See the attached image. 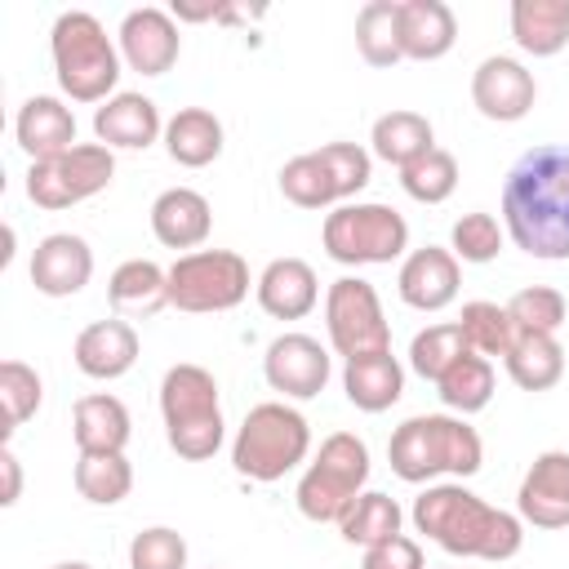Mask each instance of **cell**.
<instances>
[{
    "label": "cell",
    "mask_w": 569,
    "mask_h": 569,
    "mask_svg": "<svg viewBox=\"0 0 569 569\" xmlns=\"http://www.w3.org/2000/svg\"><path fill=\"white\" fill-rule=\"evenodd\" d=\"M93 133L111 151H147L156 138H164L160 107L147 93H116L93 111Z\"/></svg>",
    "instance_id": "19"
},
{
    "label": "cell",
    "mask_w": 569,
    "mask_h": 569,
    "mask_svg": "<svg viewBox=\"0 0 569 569\" xmlns=\"http://www.w3.org/2000/svg\"><path fill=\"white\" fill-rule=\"evenodd\" d=\"M511 40L533 58H556L569 44V0H516Z\"/></svg>",
    "instance_id": "28"
},
{
    "label": "cell",
    "mask_w": 569,
    "mask_h": 569,
    "mask_svg": "<svg viewBox=\"0 0 569 569\" xmlns=\"http://www.w3.org/2000/svg\"><path fill=\"white\" fill-rule=\"evenodd\" d=\"M502 365L520 391H551L565 378V347L556 342V333H516Z\"/></svg>",
    "instance_id": "29"
},
{
    "label": "cell",
    "mask_w": 569,
    "mask_h": 569,
    "mask_svg": "<svg viewBox=\"0 0 569 569\" xmlns=\"http://www.w3.org/2000/svg\"><path fill=\"white\" fill-rule=\"evenodd\" d=\"M320 156H325V164H329V173H333V182H338L342 204H347L356 191L369 187V178H373V156H369L360 142H325Z\"/></svg>",
    "instance_id": "43"
},
{
    "label": "cell",
    "mask_w": 569,
    "mask_h": 569,
    "mask_svg": "<svg viewBox=\"0 0 569 569\" xmlns=\"http://www.w3.org/2000/svg\"><path fill=\"white\" fill-rule=\"evenodd\" d=\"M53 569H93V565H84V560H62V565H53Z\"/></svg>",
    "instance_id": "47"
},
{
    "label": "cell",
    "mask_w": 569,
    "mask_h": 569,
    "mask_svg": "<svg viewBox=\"0 0 569 569\" xmlns=\"http://www.w3.org/2000/svg\"><path fill=\"white\" fill-rule=\"evenodd\" d=\"M49 53H53V71H58V89L71 102H107L116 98L120 84V44H111V36L102 31V22L84 9H67L58 13L53 31H49Z\"/></svg>",
    "instance_id": "5"
},
{
    "label": "cell",
    "mask_w": 569,
    "mask_h": 569,
    "mask_svg": "<svg viewBox=\"0 0 569 569\" xmlns=\"http://www.w3.org/2000/svg\"><path fill=\"white\" fill-rule=\"evenodd\" d=\"M307 453H311V422L284 400L253 405L231 440V467L258 485L284 480L293 467L307 462Z\"/></svg>",
    "instance_id": "6"
},
{
    "label": "cell",
    "mask_w": 569,
    "mask_h": 569,
    "mask_svg": "<svg viewBox=\"0 0 569 569\" xmlns=\"http://www.w3.org/2000/svg\"><path fill=\"white\" fill-rule=\"evenodd\" d=\"M458 18L445 0H400V49L413 62H436L453 49Z\"/></svg>",
    "instance_id": "25"
},
{
    "label": "cell",
    "mask_w": 569,
    "mask_h": 569,
    "mask_svg": "<svg viewBox=\"0 0 569 569\" xmlns=\"http://www.w3.org/2000/svg\"><path fill=\"white\" fill-rule=\"evenodd\" d=\"M164 151L182 169H204L222 156V120L204 107H182L164 120Z\"/></svg>",
    "instance_id": "27"
},
{
    "label": "cell",
    "mask_w": 569,
    "mask_h": 569,
    "mask_svg": "<svg viewBox=\"0 0 569 569\" xmlns=\"http://www.w3.org/2000/svg\"><path fill=\"white\" fill-rule=\"evenodd\" d=\"M76 489L93 507H116L133 489V467L124 453H80L76 458Z\"/></svg>",
    "instance_id": "35"
},
{
    "label": "cell",
    "mask_w": 569,
    "mask_h": 569,
    "mask_svg": "<svg viewBox=\"0 0 569 569\" xmlns=\"http://www.w3.org/2000/svg\"><path fill=\"white\" fill-rule=\"evenodd\" d=\"M160 418H164V436L169 449L187 462H204L222 449L227 440V422H222V405H218V378L204 365H169L160 378Z\"/></svg>",
    "instance_id": "4"
},
{
    "label": "cell",
    "mask_w": 569,
    "mask_h": 569,
    "mask_svg": "<svg viewBox=\"0 0 569 569\" xmlns=\"http://www.w3.org/2000/svg\"><path fill=\"white\" fill-rule=\"evenodd\" d=\"M0 471H4V489H0V507H13L18 493H22V467H18V453L4 445L0 449Z\"/></svg>",
    "instance_id": "45"
},
{
    "label": "cell",
    "mask_w": 569,
    "mask_h": 569,
    "mask_svg": "<svg viewBox=\"0 0 569 569\" xmlns=\"http://www.w3.org/2000/svg\"><path fill=\"white\" fill-rule=\"evenodd\" d=\"M502 244H507V227L485 209L462 213L449 231V253L458 262H493L502 253Z\"/></svg>",
    "instance_id": "41"
},
{
    "label": "cell",
    "mask_w": 569,
    "mask_h": 569,
    "mask_svg": "<svg viewBox=\"0 0 569 569\" xmlns=\"http://www.w3.org/2000/svg\"><path fill=\"white\" fill-rule=\"evenodd\" d=\"M373 462H369V445L351 431H333L320 440V453L307 462L293 502L311 525H338L347 516V507L365 493Z\"/></svg>",
    "instance_id": "7"
},
{
    "label": "cell",
    "mask_w": 569,
    "mask_h": 569,
    "mask_svg": "<svg viewBox=\"0 0 569 569\" xmlns=\"http://www.w3.org/2000/svg\"><path fill=\"white\" fill-rule=\"evenodd\" d=\"M458 284H462V267L440 244H422V249L405 253L400 276H396L400 302L413 311H445L458 298Z\"/></svg>",
    "instance_id": "16"
},
{
    "label": "cell",
    "mask_w": 569,
    "mask_h": 569,
    "mask_svg": "<svg viewBox=\"0 0 569 569\" xmlns=\"http://www.w3.org/2000/svg\"><path fill=\"white\" fill-rule=\"evenodd\" d=\"M222 4H187V0H173V22H204V18H218Z\"/></svg>",
    "instance_id": "46"
},
{
    "label": "cell",
    "mask_w": 569,
    "mask_h": 569,
    "mask_svg": "<svg viewBox=\"0 0 569 569\" xmlns=\"http://www.w3.org/2000/svg\"><path fill=\"white\" fill-rule=\"evenodd\" d=\"M107 302L120 320H147L169 307V271L151 258H129L107 280Z\"/></svg>",
    "instance_id": "24"
},
{
    "label": "cell",
    "mask_w": 569,
    "mask_h": 569,
    "mask_svg": "<svg viewBox=\"0 0 569 569\" xmlns=\"http://www.w3.org/2000/svg\"><path fill=\"white\" fill-rule=\"evenodd\" d=\"M93 276V249L84 236L53 231L31 249V284L44 298H71Z\"/></svg>",
    "instance_id": "17"
},
{
    "label": "cell",
    "mask_w": 569,
    "mask_h": 569,
    "mask_svg": "<svg viewBox=\"0 0 569 569\" xmlns=\"http://www.w3.org/2000/svg\"><path fill=\"white\" fill-rule=\"evenodd\" d=\"M129 569H187V538L169 525H151L129 542Z\"/></svg>",
    "instance_id": "42"
},
{
    "label": "cell",
    "mask_w": 569,
    "mask_h": 569,
    "mask_svg": "<svg viewBox=\"0 0 569 569\" xmlns=\"http://www.w3.org/2000/svg\"><path fill=\"white\" fill-rule=\"evenodd\" d=\"M213 231V209L196 187H169L151 200V236L164 249H200Z\"/></svg>",
    "instance_id": "22"
},
{
    "label": "cell",
    "mask_w": 569,
    "mask_h": 569,
    "mask_svg": "<svg viewBox=\"0 0 569 569\" xmlns=\"http://www.w3.org/2000/svg\"><path fill=\"white\" fill-rule=\"evenodd\" d=\"M329 373H333V360H329V351L311 333H280V338H271V347L262 356V378L284 400L320 396Z\"/></svg>",
    "instance_id": "12"
},
{
    "label": "cell",
    "mask_w": 569,
    "mask_h": 569,
    "mask_svg": "<svg viewBox=\"0 0 569 569\" xmlns=\"http://www.w3.org/2000/svg\"><path fill=\"white\" fill-rule=\"evenodd\" d=\"M516 516L533 529H569V453L547 449L516 489Z\"/></svg>",
    "instance_id": "14"
},
{
    "label": "cell",
    "mask_w": 569,
    "mask_h": 569,
    "mask_svg": "<svg viewBox=\"0 0 569 569\" xmlns=\"http://www.w3.org/2000/svg\"><path fill=\"white\" fill-rule=\"evenodd\" d=\"M249 262L236 249H196L178 253L169 267V307L187 316H213L231 311L249 298Z\"/></svg>",
    "instance_id": "9"
},
{
    "label": "cell",
    "mask_w": 569,
    "mask_h": 569,
    "mask_svg": "<svg viewBox=\"0 0 569 569\" xmlns=\"http://www.w3.org/2000/svg\"><path fill=\"white\" fill-rule=\"evenodd\" d=\"M458 329L467 333L471 351H476V356H485V360H493V356H507V351H511V342H516V333H520V329L511 325L507 307H498V302H485V298H476V302H462Z\"/></svg>",
    "instance_id": "37"
},
{
    "label": "cell",
    "mask_w": 569,
    "mask_h": 569,
    "mask_svg": "<svg viewBox=\"0 0 569 569\" xmlns=\"http://www.w3.org/2000/svg\"><path fill=\"white\" fill-rule=\"evenodd\" d=\"M538 98V84H533V71L507 53H493L485 58L476 71H471V102L485 120H498V124H511V120H525L529 107Z\"/></svg>",
    "instance_id": "13"
},
{
    "label": "cell",
    "mask_w": 569,
    "mask_h": 569,
    "mask_svg": "<svg viewBox=\"0 0 569 569\" xmlns=\"http://www.w3.org/2000/svg\"><path fill=\"white\" fill-rule=\"evenodd\" d=\"M400 525H405L400 502H396L391 493H378V489H365V493L347 507V516L338 520V529H342V538H347L351 547H378V542L396 538Z\"/></svg>",
    "instance_id": "32"
},
{
    "label": "cell",
    "mask_w": 569,
    "mask_h": 569,
    "mask_svg": "<svg viewBox=\"0 0 569 569\" xmlns=\"http://www.w3.org/2000/svg\"><path fill=\"white\" fill-rule=\"evenodd\" d=\"M507 316L520 333H556L569 316V302L551 284H529V289H516L507 298Z\"/></svg>",
    "instance_id": "40"
},
{
    "label": "cell",
    "mask_w": 569,
    "mask_h": 569,
    "mask_svg": "<svg viewBox=\"0 0 569 569\" xmlns=\"http://www.w3.org/2000/svg\"><path fill=\"white\" fill-rule=\"evenodd\" d=\"M409 520L440 551L462 556V560H489V565H498V560H511L525 547V520L516 511L489 507L462 480L427 485L413 498Z\"/></svg>",
    "instance_id": "2"
},
{
    "label": "cell",
    "mask_w": 569,
    "mask_h": 569,
    "mask_svg": "<svg viewBox=\"0 0 569 569\" xmlns=\"http://www.w3.org/2000/svg\"><path fill=\"white\" fill-rule=\"evenodd\" d=\"M400 187L418 204H445L453 196V187H458V160L445 147H431L422 160L400 169Z\"/></svg>",
    "instance_id": "39"
},
{
    "label": "cell",
    "mask_w": 569,
    "mask_h": 569,
    "mask_svg": "<svg viewBox=\"0 0 569 569\" xmlns=\"http://www.w3.org/2000/svg\"><path fill=\"white\" fill-rule=\"evenodd\" d=\"M436 396L449 413L467 418V413H480L489 400H493V360L467 351L440 382H436Z\"/></svg>",
    "instance_id": "33"
},
{
    "label": "cell",
    "mask_w": 569,
    "mask_h": 569,
    "mask_svg": "<svg viewBox=\"0 0 569 569\" xmlns=\"http://www.w3.org/2000/svg\"><path fill=\"white\" fill-rule=\"evenodd\" d=\"M467 351H471V342H467V333L458 329V320H449V325H427V329L413 333V342H409V369H413L418 378H427V382H440Z\"/></svg>",
    "instance_id": "36"
},
{
    "label": "cell",
    "mask_w": 569,
    "mask_h": 569,
    "mask_svg": "<svg viewBox=\"0 0 569 569\" xmlns=\"http://www.w3.org/2000/svg\"><path fill=\"white\" fill-rule=\"evenodd\" d=\"M502 227L529 258H569V147H529L507 169Z\"/></svg>",
    "instance_id": "1"
},
{
    "label": "cell",
    "mask_w": 569,
    "mask_h": 569,
    "mask_svg": "<svg viewBox=\"0 0 569 569\" xmlns=\"http://www.w3.org/2000/svg\"><path fill=\"white\" fill-rule=\"evenodd\" d=\"M40 400H44V382H40V373H36L31 365H22V360H4V365H0L4 445H9V436H13L27 418H36V413H40Z\"/></svg>",
    "instance_id": "38"
},
{
    "label": "cell",
    "mask_w": 569,
    "mask_h": 569,
    "mask_svg": "<svg viewBox=\"0 0 569 569\" xmlns=\"http://www.w3.org/2000/svg\"><path fill=\"white\" fill-rule=\"evenodd\" d=\"M369 142H373V156L378 160H387L396 169H409L413 160H422L436 147V129L418 111H387V116L373 120Z\"/></svg>",
    "instance_id": "30"
},
{
    "label": "cell",
    "mask_w": 569,
    "mask_h": 569,
    "mask_svg": "<svg viewBox=\"0 0 569 569\" xmlns=\"http://www.w3.org/2000/svg\"><path fill=\"white\" fill-rule=\"evenodd\" d=\"M342 391L360 413H382L405 396V365L391 351L356 356L342 365Z\"/></svg>",
    "instance_id": "26"
},
{
    "label": "cell",
    "mask_w": 569,
    "mask_h": 569,
    "mask_svg": "<svg viewBox=\"0 0 569 569\" xmlns=\"http://www.w3.org/2000/svg\"><path fill=\"white\" fill-rule=\"evenodd\" d=\"M387 462L409 485H431L440 476H476L485 467L480 431L458 413H413L387 440Z\"/></svg>",
    "instance_id": "3"
},
{
    "label": "cell",
    "mask_w": 569,
    "mask_h": 569,
    "mask_svg": "<svg viewBox=\"0 0 569 569\" xmlns=\"http://www.w3.org/2000/svg\"><path fill=\"white\" fill-rule=\"evenodd\" d=\"M116 178V151L102 142H76L71 151L53 156V160H36L27 169V200L58 213L71 209L98 191H107Z\"/></svg>",
    "instance_id": "10"
},
{
    "label": "cell",
    "mask_w": 569,
    "mask_h": 569,
    "mask_svg": "<svg viewBox=\"0 0 569 569\" xmlns=\"http://www.w3.org/2000/svg\"><path fill=\"white\" fill-rule=\"evenodd\" d=\"M356 49L369 67H396L400 49V0H369L356 13Z\"/></svg>",
    "instance_id": "31"
},
{
    "label": "cell",
    "mask_w": 569,
    "mask_h": 569,
    "mask_svg": "<svg viewBox=\"0 0 569 569\" xmlns=\"http://www.w3.org/2000/svg\"><path fill=\"white\" fill-rule=\"evenodd\" d=\"M13 138H18V147L31 156V164H36V160H53V156H62V151L76 147V116H71V107H67L62 98L36 93V98H27V102L18 107Z\"/></svg>",
    "instance_id": "21"
},
{
    "label": "cell",
    "mask_w": 569,
    "mask_h": 569,
    "mask_svg": "<svg viewBox=\"0 0 569 569\" xmlns=\"http://www.w3.org/2000/svg\"><path fill=\"white\" fill-rule=\"evenodd\" d=\"M253 293L271 320H302L320 302V280L302 258H271L253 280Z\"/></svg>",
    "instance_id": "20"
},
{
    "label": "cell",
    "mask_w": 569,
    "mask_h": 569,
    "mask_svg": "<svg viewBox=\"0 0 569 569\" xmlns=\"http://www.w3.org/2000/svg\"><path fill=\"white\" fill-rule=\"evenodd\" d=\"M360 569H427V556L409 533H396L378 547H365Z\"/></svg>",
    "instance_id": "44"
},
{
    "label": "cell",
    "mask_w": 569,
    "mask_h": 569,
    "mask_svg": "<svg viewBox=\"0 0 569 569\" xmlns=\"http://www.w3.org/2000/svg\"><path fill=\"white\" fill-rule=\"evenodd\" d=\"M280 191L298 209H329V204L338 209L342 204L338 182H333V173H329V164H325L320 151H302V156L284 160L280 164Z\"/></svg>",
    "instance_id": "34"
},
{
    "label": "cell",
    "mask_w": 569,
    "mask_h": 569,
    "mask_svg": "<svg viewBox=\"0 0 569 569\" xmlns=\"http://www.w3.org/2000/svg\"><path fill=\"white\" fill-rule=\"evenodd\" d=\"M76 369L84 378H98V382H111V378H124L133 365H138V329L120 316L111 320H93L76 333Z\"/></svg>",
    "instance_id": "18"
},
{
    "label": "cell",
    "mask_w": 569,
    "mask_h": 569,
    "mask_svg": "<svg viewBox=\"0 0 569 569\" xmlns=\"http://www.w3.org/2000/svg\"><path fill=\"white\" fill-rule=\"evenodd\" d=\"M182 53V36H178V22L173 13L156 9V4H142V9H129L124 22H120V58L129 71L138 76H164Z\"/></svg>",
    "instance_id": "15"
},
{
    "label": "cell",
    "mask_w": 569,
    "mask_h": 569,
    "mask_svg": "<svg viewBox=\"0 0 569 569\" xmlns=\"http://www.w3.org/2000/svg\"><path fill=\"white\" fill-rule=\"evenodd\" d=\"M325 329H329V347L342 360L391 351V325L382 316V298L360 276H338L329 284V293H325Z\"/></svg>",
    "instance_id": "11"
},
{
    "label": "cell",
    "mask_w": 569,
    "mask_h": 569,
    "mask_svg": "<svg viewBox=\"0 0 569 569\" xmlns=\"http://www.w3.org/2000/svg\"><path fill=\"white\" fill-rule=\"evenodd\" d=\"M320 240H325V253L342 267H382V262L405 258L409 222L391 204L356 200V204H338L325 213Z\"/></svg>",
    "instance_id": "8"
},
{
    "label": "cell",
    "mask_w": 569,
    "mask_h": 569,
    "mask_svg": "<svg viewBox=\"0 0 569 569\" xmlns=\"http://www.w3.org/2000/svg\"><path fill=\"white\" fill-rule=\"evenodd\" d=\"M71 436H76V449L80 453H124V445L133 436V418H129V409H124L120 396L93 391V396H80L76 400Z\"/></svg>",
    "instance_id": "23"
}]
</instances>
